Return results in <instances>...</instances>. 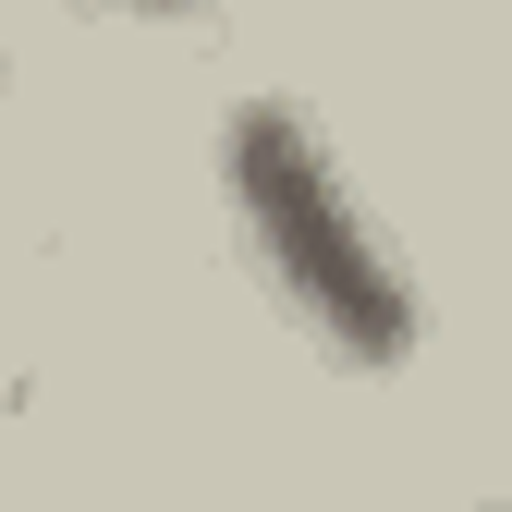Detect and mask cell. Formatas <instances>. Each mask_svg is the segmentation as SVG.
Returning <instances> with one entry per match:
<instances>
[{"label":"cell","instance_id":"1","mask_svg":"<svg viewBox=\"0 0 512 512\" xmlns=\"http://www.w3.org/2000/svg\"><path fill=\"white\" fill-rule=\"evenodd\" d=\"M220 171H232L244 244L269 256V281L293 293L305 330L330 342V354H354V366H403V342H415V281H403L391 232L366 220L354 171L317 147V122L281 110V98H244L232 135H220Z\"/></svg>","mask_w":512,"mask_h":512},{"label":"cell","instance_id":"2","mask_svg":"<svg viewBox=\"0 0 512 512\" xmlns=\"http://www.w3.org/2000/svg\"><path fill=\"white\" fill-rule=\"evenodd\" d=\"M135 13H196V0H135Z\"/></svg>","mask_w":512,"mask_h":512}]
</instances>
